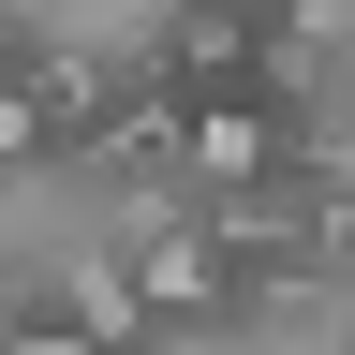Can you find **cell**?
Masks as SVG:
<instances>
[{
	"label": "cell",
	"instance_id": "6da1fadb",
	"mask_svg": "<svg viewBox=\"0 0 355 355\" xmlns=\"http://www.w3.org/2000/svg\"><path fill=\"white\" fill-rule=\"evenodd\" d=\"M0 355H89V340L60 326V311H15V340H0Z\"/></svg>",
	"mask_w": 355,
	"mask_h": 355
}]
</instances>
